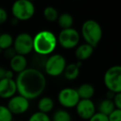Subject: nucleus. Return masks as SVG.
I'll list each match as a JSON object with an SVG mask.
<instances>
[{
	"label": "nucleus",
	"mask_w": 121,
	"mask_h": 121,
	"mask_svg": "<svg viewBox=\"0 0 121 121\" xmlns=\"http://www.w3.org/2000/svg\"><path fill=\"white\" fill-rule=\"evenodd\" d=\"M13 76H14V73L13 71H11V70L6 71L5 78H8V79H13Z\"/></svg>",
	"instance_id": "nucleus-30"
},
{
	"label": "nucleus",
	"mask_w": 121,
	"mask_h": 121,
	"mask_svg": "<svg viewBox=\"0 0 121 121\" xmlns=\"http://www.w3.org/2000/svg\"><path fill=\"white\" fill-rule=\"evenodd\" d=\"M4 51H5V52H4V56H5L7 58H9L10 60L16 55L15 51H14V49L12 48V47H10V48H9V49H6V50H4Z\"/></svg>",
	"instance_id": "nucleus-29"
},
{
	"label": "nucleus",
	"mask_w": 121,
	"mask_h": 121,
	"mask_svg": "<svg viewBox=\"0 0 121 121\" xmlns=\"http://www.w3.org/2000/svg\"><path fill=\"white\" fill-rule=\"evenodd\" d=\"M115 109L114 102L111 99H104L99 104V113L108 116Z\"/></svg>",
	"instance_id": "nucleus-19"
},
{
	"label": "nucleus",
	"mask_w": 121,
	"mask_h": 121,
	"mask_svg": "<svg viewBox=\"0 0 121 121\" xmlns=\"http://www.w3.org/2000/svg\"><path fill=\"white\" fill-rule=\"evenodd\" d=\"M43 15L44 17L47 21L48 22H55L58 18V13L57 10L55 8L52 7V6H49L47 7L43 11Z\"/></svg>",
	"instance_id": "nucleus-21"
},
{
	"label": "nucleus",
	"mask_w": 121,
	"mask_h": 121,
	"mask_svg": "<svg viewBox=\"0 0 121 121\" xmlns=\"http://www.w3.org/2000/svg\"><path fill=\"white\" fill-rule=\"evenodd\" d=\"M15 82L19 95L28 100L39 97L47 86L45 76L36 68H27L19 73Z\"/></svg>",
	"instance_id": "nucleus-1"
},
{
	"label": "nucleus",
	"mask_w": 121,
	"mask_h": 121,
	"mask_svg": "<svg viewBox=\"0 0 121 121\" xmlns=\"http://www.w3.org/2000/svg\"><path fill=\"white\" fill-rule=\"evenodd\" d=\"M8 109L13 114H24L29 108V100L22 95H14L10 98L8 103Z\"/></svg>",
	"instance_id": "nucleus-10"
},
{
	"label": "nucleus",
	"mask_w": 121,
	"mask_h": 121,
	"mask_svg": "<svg viewBox=\"0 0 121 121\" xmlns=\"http://www.w3.org/2000/svg\"><path fill=\"white\" fill-rule=\"evenodd\" d=\"M8 20V13L3 8H0V24H3Z\"/></svg>",
	"instance_id": "nucleus-28"
},
{
	"label": "nucleus",
	"mask_w": 121,
	"mask_h": 121,
	"mask_svg": "<svg viewBox=\"0 0 121 121\" xmlns=\"http://www.w3.org/2000/svg\"><path fill=\"white\" fill-rule=\"evenodd\" d=\"M57 99L61 106L65 108H74L80 101V97L76 90L72 88H64L59 92Z\"/></svg>",
	"instance_id": "nucleus-9"
},
{
	"label": "nucleus",
	"mask_w": 121,
	"mask_h": 121,
	"mask_svg": "<svg viewBox=\"0 0 121 121\" xmlns=\"http://www.w3.org/2000/svg\"><path fill=\"white\" fill-rule=\"evenodd\" d=\"M28 121H51V119L47 114H44L42 112H36L31 115Z\"/></svg>",
	"instance_id": "nucleus-24"
},
{
	"label": "nucleus",
	"mask_w": 121,
	"mask_h": 121,
	"mask_svg": "<svg viewBox=\"0 0 121 121\" xmlns=\"http://www.w3.org/2000/svg\"><path fill=\"white\" fill-rule=\"evenodd\" d=\"M104 83L109 91L116 93L121 92V66H113L105 71Z\"/></svg>",
	"instance_id": "nucleus-5"
},
{
	"label": "nucleus",
	"mask_w": 121,
	"mask_h": 121,
	"mask_svg": "<svg viewBox=\"0 0 121 121\" xmlns=\"http://www.w3.org/2000/svg\"><path fill=\"white\" fill-rule=\"evenodd\" d=\"M10 66L11 71L19 74L27 68V60L24 56L16 54L10 60Z\"/></svg>",
	"instance_id": "nucleus-13"
},
{
	"label": "nucleus",
	"mask_w": 121,
	"mask_h": 121,
	"mask_svg": "<svg viewBox=\"0 0 121 121\" xmlns=\"http://www.w3.org/2000/svg\"><path fill=\"white\" fill-rule=\"evenodd\" d=\"M81 36L76 29L68 28L63 29L60 32L57 42L65 49H73L78 45Z\"/></svg>",
	"instance_id": "nucleus-8"
},
{
	"label": "nucleus",
	"mask_w": 121,
	"mask_h": 121,
	"mask_svg": "<svg viewBox=\"0 0 121 121\" xmlns=\"http://www.w3.org/2000/svg\"><path fill=\"white\" fill-rule=\"evenodd\" d=\"M81 65H82L81 61L66 65L64 71H63V74H64L66 79H67L68 81H73V80L76 79L79 76L80 68H81Z\"/></svg>",
	"instance_id": "nucleus-14"
},
{
	"label": "nucleus",
	"mask_w": 121,
	"mask_h": 121,
	"mask_svg": "<svg viewBox=\"0 0 121 121\" xmlns=\"http://www.w3.org/2000/svg\"><path fill=\"white\" fill-rule=\"evenodd\" d=\"M56 37L50 31H41L33 37V50L37 55L46 56L52 53L56 47Z\"/></svg>",
	"instance_id": "nucleus-2"
},
{
	"label": "nucleus",
	"mask_w": 121,
	"mask_h": 121,
	"mask_svg": "<svg viewBox=\"0 0 121 121\" xmlns=\"http://www.w3.org/2000/svg\"><path fill=\"white\" fill-rule=\"evenodd\" d=\"M0 52H1V50H0Z\"/></svg>",
	"instance_id": "nucleus-32"
},
{
	"label": "nucleus",
	"mask_w": 121,
	"mask_h": 121,
	"mask_svg": "<svg viewBox=\"0 0 121 121\" xmlns=\"http://www.w3.org/2000/svg\"><path fill=\"white\" fill-rule=\"evenodd\" d=\"M13 45V37L9 33L0 34V50H6Z\"/></svg>",
	"instance_id": "nucleus-20"
},
{
	"label": "nucleus",
	"mask_w": 121,
	"mask_h": 121,
	"mask_svg": "<svg viewBox=\"0 0 121 121\" xmlns=\"http://www.w3.org/2000/svg\"><path fill=\"white\" fill-rule=\"evenodd\" d=\"M71 117L70 114L64 109H59L54 114L52 121H71Z\"/></svg>",
	"instance_id": "nucleus-22"
},
{
	"label": "nucleus",
	"mask_w": 121,
	"mask_h": 121,
	"mask_svg": "<svg viewBox=\"0 0 121 121\" xmlns=\"http://www.w3.org/2000/svg\"><path fill=\"white\" fill-rule=\"evenodd\" d=\"M13 114L7 106L0 105V121H12Z\"/></svg>",
	"instance_id": "nucleus-23"
},
{
	"label": "nucleus",
	"mask_w": 121,
	"mask_h": 121,
	"mask_svg": "<svg viewBox=\"0 0 121 121\" xmlns=\"http://www.w3.org/2000/svg\"><path fill=\"white\" fill-rule=\"evenodd\" d=\"M57 21H58L59 26L62 30L63 29L71 28L72 27L73 23H74L73 17L70 13H62L61 15L58 16Z\"/></svg>",
	"instance_id": "nucleus-18"
},
{
	"label": "nucleus",
	"mask_w": 121,
	"mask_h": 121,
	"mask_svg": "<svg viewBox=\"0 0 121 121\" xmlns=\"http://www.w3.org/2000/svg\"><path fill=\"white\" fill-rule=\"evenodd\" d=\"M66 66V59L60 54H54L47 59L44 69L47 75L51 76H58L64 71Z\"/></svg>",
	"instance_id": "nucleus-6"
},
{
	"label": "nucleus",
	"mask_w": 121,
	"mask_h": 121,
	"mask_svg": "<svg viewBox=\"0 0 121 121\" xmlns=\"http://www.w3.org/2000/svg\"><path fill=\"white\" fill-rule=\"evenodd\" d=\"M38 109L39 112L47 114L48 112L52 110L54 107V101L50 97H42L38 101Z\"/></svg>",
	"instance_id": "nucleus-17"
},
{
	"label": "nucleus",
	"mask_w": 121,
	"mask_h": 121,
	"mask_svg": "<svg viewBox=\"0 0 121 121\" xmlns=\"http://www.w3.org/2000/svg\"><path fill=\"white\" fill-rule=\"evenodd\" d=\"M93 52H94V48L89 44L85 43L78 46L75 54L79 61H82V60H86L90 58L93 54Z\"/></svg>",
	"instance_id": "nucleus-15"
},
{
	"label": "nucleus",
	"mask_w": 121,
	"mask_h": 121,
	"mask_svg": "<svg viewBox=\"0 0 121 121\" xmlns=\"http://www.w3.org/2000/svg\"><path fill=\"white\" fill-rule=\"evenodd\" d=\"M12 13L17 21H27L33 17L35 6L29 0H17L12 6Z\"/></svg>",
	"instance_id": "nucleus-4"
},
{
	"label": "nucleus",
	"mask_w": 121,
	"mask_h": 121,
	"mask_svg": "<svg viewBox=\"0 0 121 121\" xmlns=\"http://www.w3.org/2000/svg\"><path fill=\"white\" fill-rule=\"evenodd\" d=\"M17 92V86L13 79H4L0 81V98L10 99L15 95Z\"/></svg>",
	"instance_id": "nucleus-12"
},
{
	"label": "nucleus",
	"mask_w": 121,
	"mask_h": 121,
	"mask_svg": "<svg viewBox=\"0 0 121 121\" xmlns=\"http://www.w3.org/2000/svg\"><path fill=\"white\" fill-rule=\"evenodd\" d=\"M76 91L81 99H91L95 95L94 86L89 83L81 85Z\"/></svg>",
	"instance_id": "nucleus-16"
},
{
	"label": "nucleus",
	"mask_w": 121,
	"mask_h": 121,
	"mask_svg": "<svg viewBox=\"0 0 121 121\" xmlns=\"http://www.w3.org/2000/svg\"><path fill=\"white\" fill-rule=\"evenodd\" d=\"M113 102L115 109H121V93H116L113 98Z\"/></svg>",
	"instance_id": "nucleus-27"
},
{
	"label": "nucleus",
	"mask_w": 121,
	"mask_h": 121,
	"mask_svg": "<svg viewBox=\"0 0 121 121\" xmlns=\"http://www.w3.org/2000/svg\"><path fill=\"white\" fill-rule=\"evenodd\" d=\"M6 71H7V70H5L4 67H1V66H0V81L5 78Z\"/></svg>",
	"instance_id": "nucleus-31"
},
{
	"label": "nucleus",
	"mask_w": 121,
	"mask_h": 121,
	"mask_svg": "<svg viewBox=\"0 0 121 121\" xmlns=\"http://www.w3.org/2000/svg\"><path fill=\"white\" fill-rule=\"evenodd\" d=\"M13 49L16 54L27 56L33 50V37L27 32H22L13 40Z\"/></svg>",
	"instance_id": "nucleus-7"
},
{
	"label": "nucleus",
	"mask_w": 121,
	"mask_h": 121,
	"mask_svg": "<svg viewBox=\"0 0 121 121\" xmlns=\"http://www.w3.org/2000/svg\"><path fill=\"white\" fill-rule=\"evenodd\" d=\"M89 121H109V120H108V116L104 115L103 114H100V113H95L89 119Z\"/></svg>",
	"instance_id": "nucleus-26"
},
{
	"label": "nucleus",
	"mask_w": 121,
	"mask_h": 121,
	"mask_svg": "<svg viewBox=\"0 0 121 121\" xmlns=\"http://www.w3.org/2000/svg\"><path fill=\"white\" fill-rule=\"evenodd\" d=\"M109 121H121V109H115L109 115H108Z\"/></svg>",
	"instance_id": "nucleus-25"
},
{
	"label": "nucleus",
	"mask_w": 121,
	"mask_h": 121,
	"mask_svg": "<svg viewBox=\"0 0 121 121\" xmlns=\"http://www.w3.org/2000/svg\"><path fill=\"white\" fill-rule=\"evenodd\" d=\"M76 108L79 117L85 120H89L95 114V106L91 99H80Z\"/></svg>",
	"instance_id": "nucleus-11"
},
{
	"label": "nucleus",
	"mask_w": 121,
	"mask_h": 121,
	"mask_svg": "<svg viewBox=\"0 0 121 121\" xmlns=\"http://www.w3.org/2000/svg\"><path fill=\"white\" fill-rule=\"evenodd\" d=\"M81 35L86 44L94 48L101 41L103 35L102 28L96 21L89 19L83 23L81 27Z\"/></svg>",
	"instance_id": "nucleus-3"
}]
</instances>
